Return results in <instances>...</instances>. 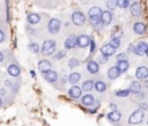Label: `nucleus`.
I'll list each match as a JSON object with an SVG mask.
<instances>
[{
  "mask_svg": "<svg viewBox=\"0 0 148 126\" xmlns=\"http://www.w3.org/2000/svg\"><path fill=\"white\" fill-rule=\"evenodd\" d=\"M56 49H57V44L54 40L52 39H47L43 43L42 47H40V52L44 54V55H51L56 52Z\"/></svg>",
  "mask_w": 148,
  "mask_h": 126,
  "instance_id": "1",
  "label": "nucleus"
},
{
  "mask_svg": "<svg viewBox=\"0 0 148 126\" xmlns=\"http://www.w3.org/2000/svg\"><path fill=\"white\" fill-rule=\"evenodd\" d=\"M143 119H145V111L141 109H138L128 117V124L138 125V124H141L143 121Z\"/></svg>",
  "mask_w": 148,
  "mask_h": 126,
  "instance_id": "2",
  "label": "nucleus"
},
{
  "mask_svg": "<svg viewBox=\"0 0 148 126\" xmlns=\"http://www.w3.org/2000/svg\"><path fill=\"white\" fill-rule=\"evenodd\" d=\"M101 14H102V9L99 7H91L88 12V16L90 18L91 24H95L96 22L101 21Z\"/></svg>",
  "mask_w": 148,
  "mask_h": 126,
  "instance_id": "3",
  "label": "nucleus"
},
{
  "mask_svg": "<svg viewBox=\"0 0 148 126\" xmlns=\"http://www.w3.org/2000/svg\"><path fill=\"white\" fill-rule=\"evenodd\" d=\"M71 20H72V22H73L75 25H82V24H84V22H86V16H84L83 13L75 10V12L72 13Z\"/></svg>",
  "mask_w": 148,
  "mask_h": 126,
  "instance_id": "4",
  "label": "nucleus"
},
{
  "mask_svg": "<svg viewBox=\"0 0 148 126\" xmlns=\"http://www.w3.org/2000/svg\"><path fill=\"white\" fill-rule=\"evenodd\" d=\"M61 28V22L58 18H51L47 24V30L50 34H57Z\"/></svg>",
  "mask_w": 148,
  "mask_h": 126,
  "instance_id": "5",
  "label": "nucleus"
},
{
  "mask_svg": "<svg viewBox=\"0 0 148 126\" xmlns=\"http://www.w3.org/2000/svg\"><path fill=\"white\" fill-rule=\"evenodd\" d=\"M81 95H82V89H81V87H79V86L73 84V86L68 89V96H69L71 98H73V99H79V98L81 97Z\"/></svg>",
  "mask_w": 148,
  "mask_h": 126,
  "instance_id": "6",
  "label": "nucleus"
},
{
  "mask_svg": "<svg viewBox=\"0 0 148 126\" xmlns=\"http://www.w3.org/2000/svg\"><path fill=\"white\" fill-rule=\"evenodd\" d=\"M64 46H65V49H67V50H71V49H74L75 46H77V36H75V35H69V36L67 37V39L65 40Z\"/></svg>",
  "mask_w": 148,
  "mask_h": 126,
  "instance_id": "7",
  "label": "nucleus"
},
{
  "mask_svg": "<svg viewBox=\"0 0 148 126\" xmlns=\"http://www.w3.org/2000/svg\"><path fill=\"white\" fill-rule=\"evenodd\" d=\"M147 47H148V44L146 43V42H143V40H141V42H139L135 46H134V54H136V55H143V54H146V50H147Z\"/></svg>",
  "mask_w": 148,
  "mask_h": 126,
  "instance_id": "8",
  "label": "nucleus"
},
{
  "mask_svg": "<svg viewBox=\"0 0 148 126\" xmlns=\"http://www.w3.org/2000/svg\"><path fill=\"white\" fill-rule=\"evenodd\" d=\"M101 54H104V55H106V57H111V55H113L114 53H116V47L112 45V44H104L101 49Z\"/></svg>",
  "mask_w": 148,
  "mask_h": 126,
  "instance_id": "9",
  "label": "nucleus"
},
{
  "mask_svg": "<svg viewBox=\"0 0 148 126\" xmlns=\"http://www.w3.org/2000/svg\"><path fill=\"white\" fill-rule=\"evenodd\" d=\"M106 118L109 119V121L110 123H112V124H116V123H118L120 119H121V113H120V111H118V110H111L108 114H106Z\"/></svg>",
  "mask_w": 148,
  "mask_h": 126,
  "instance_id": "10",
  "label": "nucleus"
},
{
  "mask_svg": "<svg viewBox=\"0 0 148 126\" xmlns=\"http://www.w3.org/2000/svg\"><path fill=\"white\" fill-rule=\"evenodd\" d=\"M130 13H131V15H132V16H135V17L140 16V15L142 14V8H141V5H140L138 1L133 2V3L130 6Z\"/></svg>",
  "mask_w": 148,
  "mask_h": 126,
  "instance_id": "11",
  "label": "nucleus"
},
{
  "mask_svg": "<svg viewBox=\"0 0 148 126\" xmlns=\"http://www.w3.org/2000/svg\"><path fill=\"white\" fill-rule=\"evenodd\" d=\"M135 77L138 80H146L148 79V68L145 66H140L135 71Z\"/></svg>",
  "mask_w": 148,
  "mask_h": 126,
  "instance_id": "12",
  "label": "nucleus"
},
{
  "mask_svg": "<svg viewBox=\"0 0 148 126\" xmlns=\"http://www.w3.org/2000/svg\"><path fill=\"white\" fill-rule=\"evenodd\" d=\"M112 13L108 9V10H102V14H101V21L104 25H109L111 22H112Z\"/></svg>",
  "mask_w": 148,
  "mask_h": 126,
  "instance_id": "13",
  "label": "nucleus"
},
{
  "mask_svg": "<svg viewBox=\"0 0 148 126\" xmlns=\"http://www.w3.org/2000/svg\"><path fill=\"white\" fill-rule=\"evenodd\" d=\"M43 75H44V79H45L47 82H50V83H54V82H57L58 79H59L58 73H57L56 71H52V69L47 71V72L44 73Z\"/></svg>",
  "mask_w": 148,
  "mask_h": 126,
  "instance_id": "14",
  "label": "nucleus"
},
{
  "mask_svg": "<svg viewBox=\"0 0 148 126\" xmlns=\"http://www.w3.org/2000/svg\"><path fill=\"white\" fill-rule=\"evenodd\" d=\"M133 31H134L136 35L141 36V35H145V34H146L147 27H146V24L142 23V22H135V23L133 24Z\"/></svg>",
  "mask_w": 148,
  "mask_h": 126,
  "instance_id": "15",
  "label": "nucleus"
},
{
  "mask_svg": "<svg viewBox=\"0 0 148 126\" xmlns=\"http://www.w3.org/2000/svg\"><path fill=\"white\" fill-rule=\"evenodd\" d=\"M90 40H91V38L88 35H80V36H77V46L84 49L90 44Z\"/></svg>",
  "mask_w": 148,
  "mask_h": 126,
  "instance_id": "16",
  "label": "nucleus"
},
{
  "mask_svg": "<svg viewBox=\"0 0 148 126\" xmlns=\"http://www.w3.org/2000/svg\"><path fill=\"white\" fill-rule=\"evenodd\" d=\"M87 71L90 74H97L99 72V64L96 60H89L87 64Z\"/></svg>",
  "mask_w": 148,
  "mask_h": 126,
  "instance_id": "17",
  "label": "nucleus"
},
{
  "mask_svg": "<svg viewBox=\"0 0 148 126\" xmlns=\"http://www.w3.org/2000/svg\"><path fill=\"white\" fill-rule=\"evenodd\" d=\"M120 74L121 73H120V71H119V68L117 66H112V67H110L108 69V77L110 80H116L117 77L120 76Z\"/></svg>",
  "mask_w": 148,
  "mask_h": 126,
  "instance_id": "18",
  "label": "nucleus"
},
{
  "mask_svg": "<svg viewBox=\"0 0 148 126\" xmlns=\"http://www.w3.org/2000/svg\"><path fill=\"white\" fill-rule=\"evenodd\" d=\"M51 67H52V65H51V62L49 61V60H40L39 62H38V69H39V72L40 73H46L47 71H50L51 69Z\"/></svg>",
  "mask_w": 148,
  "mask_h": 126,
  "instance_id": "19",
  "label": "nucleus"
},
{
  "mask_svg": "<svg viewBox=\"0 0 148 126\" xmlns=\"http://www.w3.org/2000/svg\"><path fill=\"white\" fill-rule=\"evenodd\" d=\"M81 103L83 105H86V106H91L95 103V97L92 95H90V94H86V95H83L81 97Z\"/></svg>",
  "mask_w": 148,
  "mask_h": 126,
  "instance_id": "20",
  "label": "nucleus"
},
{
  "mask_svg": "<svg viewBox=\"0 0 148 126\" xmlns=\"http://www.w3.org/2000/svg\"><path fill=\"white\" fill-rule=\"evenodd\" d=\"M141 84H140V82L139 81H132L131 83H130V87H128V90H130V92H132V94H139L140 91H141Z\"/></svg>",
  "mask_w": 148,
  "mask_h": 126,
  "instance_id": "21",
  "label": "nucleus"
},
{
  "mask_svg": "<svg viewBox=\"0 0 148 126\" xmlns=\"http://www.w3.org/2000/svg\"><path fill=\"white\" fill-rule=\"evenodd\" d=\"M7 72L10 76H18L20 75V67L15 64H10L8 67H7Z\"/></svg>",
  "mask_w": 148,
  "mask_h": 126,
  "instance_id": "22",
  "label": "nucleus"
},
{
  "mask_svg": "<svg viewBox=\"0 0 148 126\" xmlns=\"http://www.w3.org/2000/svg\"><path fill=\"white\" fill-rule=\"evenodd\" d=\"M27 21L29 24H37L39 21H40V16L39 14H36V13H31L27 16Z\"/></svg>",
  "mask_w": 148,
  "mask_h": 126,
  "instance_id": "23",
  "label": "nucleus"
},
{
  "mask_svg": "<svg viewBox=\"0 0 148 126\" xmlns=\"http://www.w3.org/2000/svg\"><path fill=\"white\" fill-rule=\"evenodd\" d=\"M106 88H108L106 83H105L104 81H102V80L96 81L95 84H94V89H95L96 91H98V92H104V91L106 90Z\"/></svg>",
  "mask_w": 148,
  "mask_h": 126,
  "instance_id": "24",
  "label": "nucleus"
},
{
  "mask_svg": "<svg viewBox=\"0 0 148 126\" xmlns=\"http://www.w3.org/2000/svg\"><path fill=\"white\" fill-rule=\"evenodd\" d=\"M80 79H81V74L77 73V72H73V73H71L69 76H68V82H69L71 84H76V83L80 81Z\"/></svg>",
  "mask_w": 148,
  "mask_h": 126,
  "instance_id": "25",
  "label": "nucleus"
},
{
  "mask_svg": "<svg viewBox=\"0 0 148 126\" xmlns=\"http://www.w3.org/2000/svg\"><path fill=\"white\" fill-rule=\"evenodd\" d=\"M117 67L119 68L120 73H125V72H127L128 68H130V62H128V60L118 61V62H117Z\"/></svg>",
  "mask_w": 148,
  "mask_h": 126,
  "instance_id": "26",
  "label": "nucleus"
},
{
  "mask_svg": "<svg viewBox=\"0 0 148 126\" xmlns=\"http://www.w3.org/2000/svg\"><path fill=\"white\" fill-rule=\"evenodd\" d=\"M94 84H95V82H94L92 80H86V81H83V83L81 84V89H82L83 91H90V90H92Z\"/></svg>",
  "mask_w": 148,
  "mask_h": 126,
  "instance_id": "27",
  "label": "nucleus"
},
{
  "mask_svg": "<svg viewBox=\"0 0 148 126\" xmlns=\"http://www.w3.org/2000/svg\"><path fill=\"white\" fill-rule=\"evenodd\" d=\"M28 47H29V50H30L32 53H38V52L40 51V47H39V45H38L37 43H30Z\"/></svg>",
  "mask_w": 148,
  "mask_h": 126,
  "instance_id": "28",
  "label": "nucleus"
},
{
  "mask_svg": "<svg viewBox=\"0 0 148 126\" xmlns=\"http://www.w3.org/2000/svg\"><path fill=\"white\" fill-rule=\"evenodd\" d=\"M130 95V90L128 89H120L116 91V96L117 97H127Z\"/></svg>",
  "mask_w": 148,
  "mask_h": 126,
  "instance_id": "29",
  "label": "nucleus"
},
{
  "mask_svg": "<svg viewBox=\"0 0 148 126\" xmlns=\"http://www.w3.org/2000/svg\"><path fill=\"white\" fill-rule=\"evenodd\" d=\"M117 1V7L119 8H127L130 6V0H116Z\"/></svg>",
  "mask_w": 148,
  "mask_h": 126,
  "instance_id": "30",
  "label": "nucleus"
},
{
  "mask_svg": "<svg viewBox=\"0 0 148 126\" xmlns=\"http://www.w3.org/2000/svg\"><path fill=\"white\" fill-rule=\"evenodd\" d=\"M106 7L109 10H114L117 8V1L116 0H108L106 1Z\"/></svg>",
  "mask_w": 148,
  "mask_h": 126,
  "instance_id": "31",
  "label": "nucleus"
},
{
  "mask_svg": "<svg viewBox=\"0 0 148 126\" xmlns=\"http://www.w3.org/2000/svg\"><path fill=\"white\" fill-rule=\"evenodd\" d=\"M80 65V61L76 59V58H71L68 60V67L69 68H74V67H77Z\"/></svg>",
  "mask_w": 148,
  "mask_h": 126,
  "instance_id": "32",
  "label": "nucleus"
},
{
  "mask_svg": "<svg viewBox=\"0 0 148 126\" xmlns=\"http://www.w3.org/2000/svg\"><path fill=\"white\" fill-rule=\"evenodd\" d=\"M110 44H112L116 49H118L120 46V38H117V37H111V40H110Z\"/></svg>",
  "mask_w": 148,
  "mask_h": 126,
  "instance_id": "33",
  "label": "nucleus"
},
{
  "mask_svg": "<svg viewBox=\"0 0 148 126\" xmlns=\"http://www.w3.org/2000/svg\"><path fill=\"white\" fill-rule=\"evenodd\" d=\"M116 60H117V62L118 61H123V60H127V54L126 53H119V54H117Z\"/></svg>",
  "mask_w": 148,
  "mask_h": 126,
  "instance_id": "34",
  "label": "nucleus"
},
{
  "mask_svg": "<svg viewBox=\"0 0 148 126\" xmlns=\"http://www.w3.org/2000/svg\"><path fill=\"white\" fill-rule=\"evenodd\" d=\"M108 60H109V58H108L106 55L101 54L99 58L97 59V62H98V64H105V62H108Z\"/></svg>",
  "mask_w": 148,
  "mask_h": 126,
  "instance_id": "35",
  "label": "nucleus"
},
{
  "mask_svg": "<svg viewBox=\"0 0 148 126\" xmlns=\"http://www.w3.org/2000/svg\"><path fill=\"white\" fill-rule=\"evenodd\" d=\"M65 55H66V51H59V52H57V53L54 54V58L59 60V59L65 58Z\"/></svg>",
  "mask_w": 148,
  "mask_h": 126,
  "instance_id": "36",
  "label": "nucleus"
},
{
  "mask_svg": "<svg viewBox=\"0 0 148 126\" xmlns=\"http://www.w3.org/2000/svg\"><path fill=\"white\" fill-rule=\"evenodd\" d=\"M121 36H123V31H121V30H116V31H113L112 35H111V37H117V38H120Z\"/></svg>",
  "mask_w": 148,
  "mask_h": 126,
  "instance_id": "37",
  "label": "nucleus"
},
{
  "mask_svg": "<svg viewBox=\"0 0 148 126\" xmlns=\"http://www.w3.org/2000/svg\"><path fill=\"white\" fill-rule=\"evenodd\" d=\"M89 45H90V53H94V52L96 51V43H95V40L91 39Z\"/></svg>",
  "mask_w": 148,
  "mask_h": 126,
  "instance_id": "38",
  "label": "nucleus"
},
{
  "mask_svg": "<svg viewBox=\"0 0 148 126\" xmlns=\"http://www.w3.org/2000/svg\"><path fill=\"white\" fill-rule=\"evenodd\" d=\"M94 25V28L96 29V30H102V28H103V23H102V21H98V22H96L95 24H92Z\"/></svg>",
  "mask_w": 148,
  "mask_h": 126,
  "instance_id": "39",
  "label": "nucleus"
},
{
  "mask_svg": "<svg viewBox=\"0 0 148 126\" xmlns=\"http://www.w3.org/2000/svg\"><path fill=\"white\" fill-rule=\"evenodd\" d=\"M140 109H141V110H143V111H147V110H148V104H147V103H145V102H143V103H141V104H140Z\"/></svg>",
  "mask_w": 148,
  "mask_h": 126,
  "instance_id": "40",
  "label": "nucleus"
},
{
  "mask_svg": "<svg viewBox=\"0 0 148 126\" xmlns=\"http://www.w3.org/2000/svg\"><path fill=\"white\" fill-rule=\"evenodd\" d=\"M127 52H128V53H133V52H134V45H133V44H130V45L127 46Z\"/></svg>",
  "mask_w": 148,
  "mask_h": 126,
  "instance_id": "41",
  "label": "nucleus"
},
{
  "mask_svg": "<svg viewBox=\"0 0 148 126\" xmlns=\"http://www.w3.org/2000/svg\"><path fill=\"white\" fill-rule=\"evenodd\" d=\"M3 39H5V34H3L2 30H0V43L3 42Z\"/></svg>",
  "mask_w": 148,
  "mask_h": 126,
  "instance_id": "42",
  "label": "nucleus"
},
{
  "mask_svg": "<svg viewBox=\"0 0 148 126\" xmlns=\"http://www.w3.org/2000/svg\"><path fill=\"white\" fill-rule=\"evenodd\" d=\"M139 94H140V95H138V96H139V97H140V98H143V97H145V94H143V92H142V91H140V92H139Z\"/></svg>",
  "mask_w": 148,
  "mask_h": 126,
  "instance_id": "43",
  "label": "nucleus"
},
{
  "mask_svg": "<svg viewBox=\"0 0 148 126\" xmlns=\"http://www.w3.org/2000/svg\"><path fill=\"white\" fill-rule=\"evenodd\" d=\"M30 75H31L32 77H35V76H36V73H35L34 71H30Z\"/></svg>",
  "mask_w": 148,
  "mask_h": 126,
  "instance_id": "44",
  "label": "nucleus"
},
{
  "mask_svg": "<svg viewBox=\"0 0 148 126\" xmlns=\"http://www.w3.org/2000/svg\"><path fill=\"white\" fill-rule=\"evenodd\" d=\"M110 108H112V109H116V104H114V103H111V104H110Z\"/></svg>",
  "mask_w": 148,
  "mask_h": 126,
  "instance_id": "45",
  "label": "nucleus"
},
{
  "mask_svg": "<svg viewBox=\"0 0 148 126\" xmlns=\"http://www.w3.org/2000/svg\"><path fill=\"white\" fill-rule=\"evenodd\" d=\"M3 94H6L5 89H0V95H3Z\"/></svg>",
  "mask_w": 148,
  "mask_h": 126,
  "instance_id": "46",
  "label": "nucleus"
},
{
  "mask_svg": "<svg viewBox=\"0 0 148 126\" xmlns=\"http://www.w3.org/2000/svg\"><path fill=\"white\" fill-rule=\"evenodd\" d=\"M2 60H3V54H2L1 52H0V62H1Z\"/></svg>",
  "mask_w": 148,
  "mask_h": 126,
  "instance_id": "47",
  "label": "nucleus"
},
{
  "mask_svg": "<svg viewBox=\"0 0 148 126\" xmlns=\"http://www.w3.org/2000/svg\"><path fill=\"white\" fill-rule=\"evenodd\" d=\"M145 87H146V88H148V81L146 82V84H145Z\"/></svg>",
  "mask_w": 148,
  "mask_h": 126,
  "instance_id": "48",
  "label": "nucleus"
},
{
  "mask_svg": "<svg viewBox=\"0 0 148 126\" xmlns=\"http://www.w3.org/2000/svg\"><path fill=\"white\" fill-rule=\"evenodd\" d=\"M146 55L148 57V47H147V50H146Z\"/></svg>",
  "mask_w": 148,
  "mask_h": 126,
  "instance_id": "49",
  "label": "nucleus"
},
{
  "mask_svg": "<svg viewBox=\"0 0 148 126\" xmlns=\"http://www.w3.org/2000/svg\"><path fill=\"white\" fill-rule=\"evenodd\" d=\"M1 104H2V101H1V98H0V105H1Z\"/></svg>",
  "mask_w": 148,
  "mask_h": 126,
  "instance_id": "50",
  "label": "nucleus"
},
{
  "mask_svg": "<svg viewBox=\"0 0 148 126\" xmlns=\"http://www.w3.org/2000/svg\"><path fill=\"white\" fill-rule=\"evenodd\" d=\"M147 125H148V119H147Z\"/></svg>",
  "mask_w": 148,
  "mask_h": 126,
  "instance_id": "51",
  "label": "nucleus"
}]
</instances>
